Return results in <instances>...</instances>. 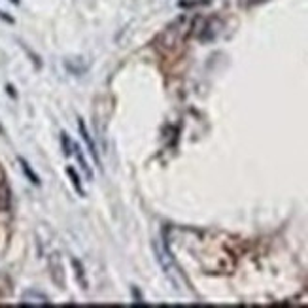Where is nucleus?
Instances as JSON below:
<instances>
[{
	"instance_id": "20e7f679",
	"label": "nucleus",
	"mask_w": 308,
	"mask_h": 308,
	"mask_svg": "<svg viewBox=\"0 0 308 308\" xmlns=\"http://www.w3.org/2000/svg\"><path fill=\"white\" fill-rule=\"evenodd\" d=\"M8 208H10V189L4 180H0V210H8Z\"/></svg>"
},
{
	"instance_id": "423d86ee",
	"label": "nucleus",
	"mask_w": 308,
	"mask_h": 308,
	"mask_svg": "<svg viewBox=\"0 0 308 308\" xmlns=\"http://www.w3.org/2000/svg\"><path fill=\"white\" fill-rule=\"evenodd\" d=\"M67 172H68V176L72 178V183H74V188H76V191H78L80 195H83V189H81L80 178H78V174H76V170H74L72 167H68V168H67Z\"/></svg>"
},
{
	"instance_id": "f03ea898",
	"label": "nucleus",
	"mask_w": 308,
	"mask_h": 308,
	"mask_svg": "<svg viewBox=\"0 0 308 308\" xmlns=\"http://www.w3.org/2000/svg\"><path fill=\"white\" fill-rule=\"evenodd\" d=\"M21 304H30V306H47V304H51L49 301V297L40 291H25L23 297H21Z\"/></svg>"
},
{
	"instance_id": "f257e3e1",
	"label": "nucleus",
	"mask_w": 308,
	"mask_h": 308,
	"mask_svg": "<svg viewBox=\"0 0 308 308\" xmlns=\"http://www.w3.org/2000/svg\"><path fill=\"white\" fill-rule=\"evenodd\" d=\"M153 248H155V255H157V261H159V265L163 267L165 274L174 282V284H178V282H180V270H178V265L174 263V257L170 255L168 248L165 246V242L155 240Z\"/></svg>"
},
{
	"instance_id": "39448f33",
	"label": "nucleus",
	"mask_w": 308,
	"mask_h": 308,
	"mask_svg": "<svg viewBox=\"0 0 308 308\" xmlns=\"http://www.w3.org/2000/svg\"><path fill=\"white\" fill-rule=\"evenodd\" d=\"M19 163H21V167H23V172H25V174L28 176V180L33 181L34 186H40V180H38V176L34 174L33 170H30V167H28V163L25 161V159H23V157H21L19 159Z\"/></svg>"
},
{
	"instance_id": "1a4fd4ad",
	"label": "nucleus",
	"mask_w": 308,
	"mask_h": 308,
	"mask_svg": "<svg viewBox=\"0 0 308 308\" xmlns=\"http://www.w3.org/2000/svg\"><path fill=\"white\" fill-rule=\"evenodd\" d=\"M0 134H4V127L2 125H0Z\"/></svg>"
},
{
	"instance_id": "6e6552de",
	"label": "nucleus",
	"mask_w": 308,
	"mask_h": 308,
	"mask_svg": "<svg viewBox=\"0 0 308 308\" xmlns=\"http://www.w3.org/2000/svg\"><path fill=\"white\" fill-rule=\"evenodd\" d=\"M0 19H4V21H6V23H14V19H12V17H10V15H8V14H4L2 10H0Z\"/></svg>"
},
{
	"instance_id": "7ed1b4c3",
	"label": "nucleus",
	"mask_w": 308,
	"mask_h": 308,
	"mask_svg": "<svg viewBox=\"0 0 308 308\" xmlns=\"http://www.w3.org/2000/svg\"><path fill=\"white\" fill-rule=\"evenodd\" d=\"M78 127H80L81 138H83V142H85V144H87V147H89V153L93 155L95 163L101 167V157H99V153H97V146H95V142H93V138H91V134H89L87 127H85V123L80 119V121H78Z\"/></svg>"
},
{
	"instance_id": "9d476101",
	"label": "nucleus",
	"mask_w": 308,
	"mask_h": 308,
	"mask_svg": "<svg viewBox=\"0 0 308 308\" xmlns=\"http://www.w3.org/2000/svg\"><path fill=\"white\" fill-rule=\"evenodd\" d=\"M12 2H14V4H19V2H21V0H12Z\"/></svg>"
},
{
	"instance_id": "0eeeda50",
	"label": "nucleus",
	"mask_w": 308,
	"mask_h": 308,
	"mask_svg": "<svg viewBox=\"0 0 308 308\" xmlns=\"http://www.w3.org/2000/svg\"><path fill=\"white\" fill-rule=\"evenodd\" d=\"M60 142H63V147H65V155H72L74 151V142L68 138V134H60Z\"/></svg>"
}]
</instances>
